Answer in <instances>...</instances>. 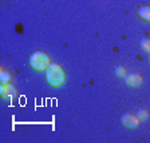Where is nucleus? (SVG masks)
I'll return each mask as SVG.
<instances>
[{"label": "nucleus", "instance_id": "obj_1", "mask_svg": "<svg viewBox=\"0 0 150 143\" xmlns=\"http://www.w3.org/2000/svg\"><path fill=\"white\" fill-rule=\"evenodd\" d=\"M44 75H46L47 83L54 88L63 86L66 82V72L62 68V66L58 64V63H51L44 71Z\"/></svg>", "mask_w": 150, "mask_h": 143}, {"label": "nucleus", "instance_id": "obj_2", "mask_svg": "<svg viewBox=\"0 0 150 143\" xmlns=\"http://www.w3.org/2000/svg\"><path fill=\"white\" fill-rule=\"evenodd\" d=\"M28 62H30L31 68L35 70V71H46L47 67L51 64L48 54H47L46 51H40V50L31 52Z\"/></svg>", "mask_w": 150, "mask_h": 143}, {"label": "nucleus", "instance_id": "obj_3", "mask_svg": "<svg viewBox=\"0 0 150 143\" xmlns=\"http://www.w3.org/2000/svg\"><path fill=\"white\" fill-rule=\"evenodd\" d=\"M121 123L127 128H135L138 125H139V118H138L135 114L125 112V114L121 115Z\"/></svg>", "mask_w": 150, "mask_h": 143}, {"label": "nucleus", "instance_id": "obj_4", "mask_svg": "<svg viewBox=\"0 0 150 143\" xmlns=\"http://www.w3.org/2000/svg\"><path fill=\"white\" fill-rule=\"evenodd\" d=\"M16 94H18V91H16L15 86L12 83H7L0 86V95H1L3 99H13L16 97Z\"/></svg>", "mask_w": 150, "mask_h": 143}, {"label": "nucleus", "instance_id": "obj_5", "mask_svg": "<svg viewBox=\"0 0 150 143\" xmlns=\"http://www.w3.org/2000/svg\"><path fill=\"white\" fill-rule=\"evenodd\" d=\"M142 76L139 74H126L125 75V83L130 87H138L142 84Z\"/></svg>", "mask_w": 150, "mask_h": 143}, {"label": "nucleus", "instance_id": "obj_6", "mask_svg": "<svg viewBox=\"0 0 150 143\" xmlns=\"http://www.w3.org/2000/svg\"><path fill=\"white\" fill-rule=\"evenodd\" d=\"M137 16L144 22H150V6H142L137 8Z\"/></svg>", "mask_w": 150, "mask_h": 143}, {"label": "nucleus", "instance_id": "obj_7", "mask_svg": "<svg viewBox=\"0 0 150 143\" xmlns=\"http://www.w3.org/2000/svg\"><path fill=\"white\" fill-rule=\"evenodd\" d=\"M11 79H12L11 72L7 71L6 68L0 70V83H1V84H7V83H9V82H11Z\"/></svg>", "mask_w": 150, "mask_h": 143}, {"label": "nucleus", "instance_id": "obj_8", "mask_svg": "<svg viewBox=\"0 0 150 143\" xmlns=\"http://www.w3.org/2000/svg\"><path fill=\"white\" fill-rule=\"evenodd\" d=\"M137 116L139 118V120H146L149 118V112H147L146 108H139L137 112Z\"/></svg>", "mask_w": 150, "mask_h": 143}, {"label": "nucleus", "instance_id": "obj_9", "mask_svg": "<svg viewBox=\"0 0 150 143\" xmlns=\"http://www.w3.org/2000/svg\"><path fill=\"white\" fill-rule=\"evenodd\" d=\"M141 48L146 52H150V39H142L141 40Z\"/></svg>", "mask_w": 150, "mask_h": 143}, {"label": "nucleus", "instance_id": "obj_10", "mask_svg": "<svg viewBox=\"0 0 150 143\" xmlns=\"http://www.w3.org/2000/svg\"><path fill=\"white\" fill-rule=\"evenodd\" d=\"M115 75L117 76H125L126 75L125 67H122V66H117L115 67Z\"/></svg>", "mask_w": 150, "mask_h": 143}, {"label": "nucleus", "instance_id": "obj_11", "mask_svg": "<svg viewBox=\"0 0 150 143\" xmlns=\"http://www.w3.org/2000/svg\"><path fill=\"white\" fill-rule=\"evenodd\" d=\"M147 59H149V63H150V52H149V56H147Z\"/></svg>", "mask_w": 150, "mask_h": 143}]
</instances>
